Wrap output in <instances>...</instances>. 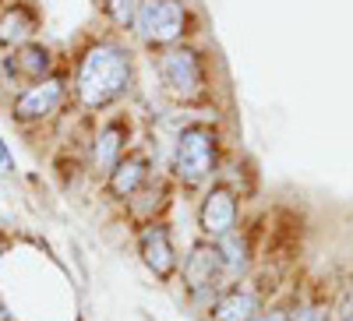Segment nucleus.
<instances>
[{"mask_svg":"<svg viewBox=\"0 0 353 321\" xmlns=\"http://www.w3.org/2000/svg\"><path fill=\"white\" fill-rule=\"evenodd\" d=\"M149 180H152L149 156H145V152H128L121 163L106 173V194L113 201H131Z\"/></svg>","mask_w":353,"mask_h":321,"instance_id":"10","label":"nucleus"},{"mask_svg":"<svg viewBox=\"0 0 353 321\" xmlns=\"http://www.w3.org/2000/svg\"><path fill=\"white\" fill-rule=\"evenodd\" d=\"M68 96V81L61 74H50L36 85H28V89L11 103V116L18 124H39V121H50V116L61 110Z\"/></svg>","mask_w":353,"mask_h":321,"instance_id":"8","label":"nucleus"},{"mask_svg":"<svg viewBox=\"0 0 353 321\" xmlns=\"http://www.w3.org/2000/svg\"><path fill=\"white\" fill-rule=\"evenodd\" d=\"M219 159H223V141L219 131L205 121L184 124L181 134L173 141V180L181 187H209L216 184V173H219Z\"/></svg>","mask_w":353,"mask_h":321,"instance_id":"2","label":"nucleus"},{"mask_svg":"<svg viewBox=\"0 0 353 321\" xmlns=\"http://www.w3.org/2000/svg\"><path fill=\"white\" fill-rule=\"evenodd\" d=\"M265 307L261 289L248 286V282H233L216 297V304L209 307V321H251L258 311Z\"/></svg>","mask_w":353,"mask_h":321,"instance_id":"12","label":"nucleus"},{"mask_svg":"<svg viewBox=\"0 0 353 321\" xmlns=\"http://www.w3.org/2000/svg\"><path fill=\"white\" fill-rule=\"evenodd\" d=\"M0 254H4V240H0Z\"/></svg>","mask_w":353,"mask_h":321,"instance_id":"20","label":"nucleus"},{"mask_svg":"<svg viewBox=\"0 0 353 321\" xmlns=\"http://www.w3.org/2000/svg\"><path fill=\"white\" fill-rule=\"evenodd\" d=\"M103 11H106L117 25H134L138 0H103Z\"/></svg>","mask_w":353,"mask_h":321,"instance_id":"16","label":"nucleus"},{"mask_svg":"<svg viewBox=\"0 0 353 321\" xmlns=\"http://www.w3.org/2000/svg\"><path fill=\"white\" fill-rule=\"evenodd\" d=\"M36 28H39L36 14L28 11L25 4H14V8H8L4 14H0V43L18 50V46H25L28 39L36 36Z\"/></svg>","mask_w":353,"mask_h":321,"instance_id":"14","label":"nucleus"},{"mask_svg":"<svg viewBox=\"0 0 353 321\" xmlns=\"http://www.w3.org/2000/svg\"><path fill=\"white\" fill-rule=\"evenodd\" d=\"M181 279H184V289H188V300L209 311L216 304V297L226 289V279H223V261H219V251L212 240H198L184 265H181Z\"/></svg>","mask_w":353,"mask_h":321,"instance_id":"5","label":"nucleus"},{"mask_svg":"<svg viewBox=\"0 0 353 321\" xmlns=\"http://www.w3.org/2000/svg\"><path fill=\"white\" fill-rule=\"evenodd\" d=\"M50 68H53V53H50L46 46H39V43L18 46L8 61H4V71H8L14 81H28V85L50 78Z\"/></svg>","mask_w":353,"mask_h":321,"instance_id":"13","label":"nucleus"},{"mask_svg":"<svg viewBox=\"0 0 353 321\" xmlns=\"http://www.w3.org/2000/svg\"><path fill=\"white\" fill-rule=\"evenodd\" d=\"M241 222V198L230 184H209L198 201V233L201 240H223Z\"/></svg>","mask_w":353,"mask_h":321,"instance_id":"6","label":"nucleus"},{"mask_svg":"<svg viewBox=\"0 0 353 321\" xmlns=\"http://www.w3.org/2000/svg\"><path fill=\"white\" fill-rule=\"evenodd\" d=\"M290 311H293V304H269V307H261L251 321H290Z\"/></svg>","mask_w":353,"mask_h":321,"instance_id":"17","label":"nucleus"},{"mask_svg":"<svg viewBox=\"0 0 353 321\" xmlns=\"http://www.w3.org/2000/svg\"><path fill=\"white\" fill-rule=\"evenodd\" d=\"M216 251H219V261H223L226 286L248 282L251 265H254V237H251V229H241L237 226L233 233H226L223 240H216Z\"/></svg>","mask_w":353,"mask_h":321,"instance_id":"11","label":"nucleus"},{"mask_svg":"<svg viewBox=\"0 0 353 321\" xmlns=\"http://www.w3.org/2000/svg\"><path fill=\"white\" fill-rule=\"evenodd\" d=\"M332 321H353V314H332Z\"/></svg>","mask_w":353,"mask_h":321,"instance_id":"19","label":"nucleus"},{"mask_svg":"<svg viewBox=\"0 0 353 321\" xmlns=\"http://www.w3.org/2000/svg\"><path fill=\"white\" fill-rule=\"evenodd\" d=\"M134 81V61L131 50L113 43V39H96L78 53L74 64V96L85 110H106L117 99H124Z\"/></svg>","mask_w":353,"mask_h":321,"instance_id":"1","label":"nucleus"},{"mask_svg":"<svg viewBox=\"0 0 353 321\" xmlns=\"http://www.w3.org/2000/svg\"><path fill=\"white\" fill-rule=\"evenodd\" d=\"M163 92L176 103H198L209 96V64L194 46H170L159 53Z\"/></svg>","mask_w":353,"mask_h":321,"instance_id":"3","label":"nucleus"},{"mask_svg":"<svg viewBox=\"0 0 353 321\" xmlns=\"http://www.w3.org/2000/svg\"><path fill=\"white\" fill-rule=\"evenodd\" d=\"M329 304L321 300V297H311V300H297L290 311V321H332L329 318Z\"/></svg>","mask_w":353,"mask_h":321,"instance_id":"15","label":"nucleus"},{"mask_svg":"<svg viewBox=\"0 0 353 321\" xmlns=\"http://www.w3.org/2000/svg\"><path fill=\"white\" fill-rule=\"evenodd\" d=\"M0 169H14V163H11V152H8L4 138H0Z\"/></svg>","mask_w":353,"mask_h":321,"instance_id":"18","label":"nucleus"},{"mask_svg":"<svg viewBox=\"0 0 353 321\" xmlns=\"http://www.w3.org/2000/svg\"><path fill=\"white\" fill-rule=\"evenodd\" d=\"M138 258L159 282H170L176 272H181V254H176L173 233L163 219L141 222V229H138Z\"/></svg>","mask_w":353,"mask_h":321,"instance_id":"7","label":"nucleus"},{"mask_svg":"<svg viewBox=\"0 0 353 321\" xmlns=\"http://www.w3.org/2000/svg\"><path fill=\"white\" fill-rule=\"evenodd\" d=\"M134 32L152 50L181 46V39L191 32V11L184 0H138Z\"/></svg>","mask_w":353,"mask_h":321,"instance_id":"4","label":"nucleus"},{"mask_svg":"<svg viewBox=\"0 0 353 321\" xmlns=\"http://www.w3.org/2000/svg\"><path fill=\"white\" fill-rule=\"evenodd\" d=\"M128 145H131V121L128 116H110V121L96 131V141H92V169L106 177V173L131 152Z\"/></svg>","mask_w":353,"mask_h":321,"instance_id":"9","label":"nucleus"}]
</instances>
